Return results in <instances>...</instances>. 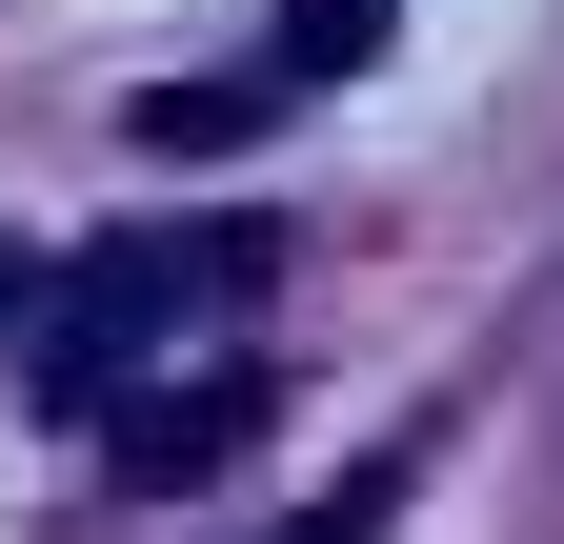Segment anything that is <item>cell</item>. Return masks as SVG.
Returning <instances> with one entry per match:
<instances>
[{
    "label": "cell",
    "instance_id": "1",
    "mask_svg": "<svg viewBox=\"0 0 564 544\" xmlns=\"http://www.w3.org/2000/svg\"><path fill=\"white\" fill-rule=\"evenodd\" d=\"M262 283V222H121L82 283H61V344H41V403L61 424H101L121 403V363L162 344V323H202V303H242Z\"/></svg>",
    "mask_w": 564,
    "mask_h": 544
},
{
    "label": "cell",
    "instance_id": "2",
    "mask_svg": "<svg viewBox=\"0 0 564 544\" xmlns=\"http://www.w3.org/2000/svg\"><path fill=\"white\" fill-rule=\"evenodd\" d=\"M262 424V363H202V383H162V403H101V444H121V485H202Z\"/></svg>",
    "mask_w": 564,
    "mask_h": 544
},
{
    "label": "cell",
    "instance_id": "3",
    "mask_svg": "<svg viewBox=\"0 0 564 544\" xmlns=\"http://www.w3.org/2000/svg\"><path fill=\"white\" fill-rule=\"evenodd\" d=\"M262 121H282V81L242 61V81H162V101H141V142H162V162H223V142H262Z\"/></svg>",
    "mask_w": 564,
    "mask_h": 544
},
{
    "label": "cell",
    "instance_id": "5",
    "mask_svg": "<svg viewBox=\"0 0 564 544\" xmlns=\"http://www.w3.org/2000/svg\"><path fill=\"white\" fill-rule=\"evenodd\" d=\"M383 504H403V464H364V485H323V504L282 524V544H383Z\"/></svg>",
    "mask_w": 564,
    "mask_h": 544
},
{
    "label": "cell",
    "instance_id": "4",
    "mask_svg": "<svg viewBox=\"0 0 564 544\" xmlns=\"http://www.w3.org/2000/svg\"><path fill=\"white\" fill-rule=\"evenodd\" d=\"M383 21H403V0H282V41H262V81L303 101V81H343V61H383Z\"/></svg>",
    "mask_w": 564,
    "mask_h": 544
},
{
    "label": "cell",
    "instance_id": "6",
    "mask_svg": "<svg viewBox=\"0 0 564 544\" xmlns=\"http://www.w3.org/2000/svg\"><path fill=\"white\" fill-rule=\"evenodd\" d=\"M0 323H21V262H0Z\"/></svg>",
    "mask_w": 564,
    "mask_h": 544
}]
</instances>
